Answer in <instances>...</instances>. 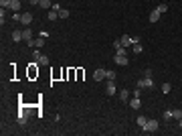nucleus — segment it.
<instances>
[{
	"label": "nucleus",
	"instance_id": "nucleus-15",
	"mask_svg": "<svg viewBox=\"0 0 182 136\" xmlns=\"http://www.w3.org/2000/svg\"><path fill=\"white\" fill-rule=\"evenodd\" d=\"M47 19H49V20H57V19H59V12L51 8V10H49V16H47Z\"/></svg>",
	"mask_w": 182,
	"mask_h": 136
},
{
	"label": "nucleus",
	"instance_id": "nucleus-1",
	"mask_svg": "<svg viewBox=\"0 0 182 136\" xmlns=\"http://www.w3.org/2000/svg\"><path fill=\"white\" fill-rule=\"evenodd\" d=\"M158 126H160L158 120H154V118H148V122L144 124V128H142V130H144V132H156V130H158Z\"/></svg>",
	"mask_w": 182,
	"mask_h": 136
},
{
	"label": "nucleus",
	"instance_id": "nucleus-32",
	"mask_svg": "<svg viewBox=\"0 0 182 136\" xmlns=\"http://www.w3.org/2000/svg\"><path fill=\"white\" fill-rule=\"evenodd\" d=\"M20 16H22L20 12H14V14H12V20H20Z\"/></svg>",
	"mask_w": 182,
	"mask_h": 136
},
{
	"label": "nucleus",
	"instance_id": "nucleus-33",
	"mask_svg": "<svg viewBox=\"0 0 182 136\" xmlns=\"http://www.w3.org/2000/svg\"><path fill=\"white\" fill-rule=\"evenodd\" d=\"M53 10H57V12H59V10H61V4H57V2H53Z\"/></svg>",
	"mask_w": 182,
	"mask_h": 136
},
{
	"label": "nucleus",
	"instance_id": "nucleus-31",
	"mask_svg": "<svg viewBox=\"0 0 182 136\" xmlns=\"http://www.w3.org/2000/svg\"><path fill=\"white\" fill-rule=\"evenodd\" d=\"M134 97H142V88H138V89L134 92Z\"/></svg>",
	"mask_w": 182,
	"mask_h": 136
},
{
	"label": "nucleus",
	"instance_id": "nucleus-14",
	"mask_svg": "<svg viewBox=\"0 0 182 136\" xmlns=\"http://www.w3.org/2000/svg\"><path fill=\"white\" fill-rule=\"evenodd\" d=\"M120 100H121V102H128V100H129V92H128V89H121V92H120Z\"/></svg>",
	"mask_w": 182,
	"mask_h": 136
},
{
	"label": "nucleus",
	"instance_id": "nucleus-5",
	"mask_svg": "<svg viewBox=\"0 0 182 136\" xmlns=\"http://www.w3.org/2000/svg\"><path fill=\"white\" fill-rule=\"evenodd\" d=\"M93 79H95V81H103V79H105V69H95V71H93Z\"/></svg>",
	"mask_w": 182,
	"mask_h": 136
},
{
	"label": "nucleus",
	"instance_id": "nucleus-21",
	"mask_svg": "<svg viewBox=\"0 0 182 136\" xmlns=\"http://www.w3.org/2000/svg\"><path fill=\"white\" fill-rule=\"evenodd\" d=\"M37 63H38V65H49V57H45V55H41Z\"/></svg>",
	"mask_w": 182,
	"mask_h": 136
},
{
	"label": "nucleus",
	"instance_id": "nucleus-26",
	"mask_svg": "<svg viewBox=\"0 0 182 136\" xmlns=\"http://www.w3.org/2000/svg\"><path fill=\"white\" fill-rule=\"evenodd\" d=\"M170 89H172V85H170V83H164V85H162V92H164V93H170Z\"/></svg>",
	"mask_w": 182,
	"mask_h": 136
},
{
	"label": "nucleus",
	"instance_id": "nucleus-34",
	"mask_svg": "<svg viewBox=\"0 0 182 136\" xmlns=\"http://www.w3.org/2000/svg\"><path fill=\"white\" fill-rule=\"evenodd\" d=\"M38 2H41V0H30V4H38Z\"/></svg>",
	"mask_w": 182,
	"mask_h": 136
},
{
	"label": "nucleus",
	"instance_id": "nucleus-11",
	"mask_svg": "<svg viewBox=\"0 0 182 136\" xmlns=\"http://www.w3.org/2000/svg\"><path fill=\"white\" fill-rule=\"evenodd\" d=\"M12 41H14V43L24 41V39H22V31H12Z\"/></svg>",
	"mask_w": 182,
	"mask_h": 136
},
{
	"label": "nucleus",
	"instance_id": "nucleus-20",
	"mask_svg": "<svg viewBox=\"0 0 182 136\" xmlns=\"http://www.w3.org/2000/svg\"><path fill=\"white\" fill-rule=\"evenodd\" d=\"M156 10H158L160 14H164V12H168V4H164V2H162V4H158V8H156Z\"/></svg>",
	"mask_w": 182,
	"mask_h": 136
},
{
	"label": "nucleus",
	"instance_id": "nucleus-18",
	"mask_svg": "<svg viewBox=\"0 0 182 136\" xmlns=\"http://www.w3.org/2000/svg\"><path fill=\"white\" fill-rule=\"evenodd\" d=\"M132 49H134V53H136V55H140V53H142V51H144V47H142V45H140V43L132 45Z\"/></svg>",
	"mask_w": 182,
	"mask_h": 136
},
{
	"label": "nucleus",
	"instance_id": "nucleus-25",
	"mask_svg": "<svg viewBox=\"0 0 182 136\" xmlns=\"http://www.w3.org/2000/svg\"><path fill=\"white\" fill-rule=\"evenodd\" d=\"M115 53H117V55H128V49H125V47H120V49H115Z\"/></svg>",
	"mask_w": 182,
	"mask_h": 136
},
{
	"label": "nucleus",
	"instance_id": "nucleus-6",
	"mask_svg": "<svg viewBox=\"0 0 182 136\" xmlns=\"http://www.w3.org/2000/svg\"><path fill=\"white\" fill-rule=\"evenodd\" d=\"M113 61H115V65H128V55H117L115 53Z\"/></svg>",
	"mask_w": 182,
	"mask_h": 136
},
{
	"label": "nucleus",
	"instance_id": "nucleus-28",
	"mask_svg": "<svg viewBox=\"0 0 182 136\" xmlns=\"http://www.w3.org/2000/svg\"><path fill=\"white\" fill-rule=\"evenodd\" d=\"M105 79H115V71H105Z\"/></svg>",
	"mask_w": 182,
	"mask_h": 136
},
{
	"label": "nucleus",
	"instance_id": "nucleus-13",
	"mask_svg": "<svg viewBox=\"0 0 182 136\" xmlns=\"http://www.w3.org/2000/svg\"><path fill=\"white\" fill-rule=\"evenodd\" d=\"M10 10L18 12V10H20V0H12V2H10Z\"/></svg>",
	"mask_w": 182,
	"mask_h": 136
},
{
	"label": "nucleus",
	"instance_id": "nucleus-30",
	"mask_svg": "<svg viewBox=\"0 0 182 136\" xmlns=\"http://www.w3.org/2000/svg\"><path fill=\"white\" fill-rule=\"evenodd\" d=\"M49 35H51V33H49V31H41V33H38V37H43V39H47Z\"/></svg>",
	"mask_w": 182,
	"mask_h": 136
},
{
	"label": "nucleus",
	"instance_id": "nucleus-7",
	"mask_svg": "<svg viewBox=\"0 0 182 136\" xmlns=\"http://www.w3.org/2000/svg\"><path fill=\"white\" fill-rule=\"evenodd\" d=\"M20 23H22L24 27H29V24L33 23V14H30V12H22V16H20Z\"/></svg>",
	"mask_w": 182,
	"mask_h": 136
},
{
	"label": "nucleus",
	"instance_id": "nucleus-24",
	"mask_svg": "<svg viewBox=\"0 0 182 136\" xmlns=\"http://www.w3.org/2000/svg\"><path fill=\"white\" fill-rule=\"evenodd\" d=\"M10 2H12V0H0V6H2V8H10Z\"/></svg>",
	"mask_w": 182,
	"mask_h": 136
},
{
	"label": "nucleus",
	"instance_id": "nucleus-2",
	"mask_svg": "<svg viewBox=\"0 0 182 136\" xmlns=\"http://www.w3.org/2000/svg\"><path fill=\"white\" fill-rule=\"evenodd\" d=\"M45 41L47 39H43V37H37V39H30V41H26V45H29V47H37V49H43L45 47Z\"/></svg>",
	"mask_w": 182,
	"mask_h": 136
},
{
	"label": "nucleus",
	"instance_id": "nucleus-16",
	"mask_svg": "<svg viewBox=\"0 0 182 136\" xmlns=\"http://www.w3.org/2000/svg\"><path fill=\"white\" fill-rule=\"evenodd\" d=\"M38 6H43V8H53V4H51V0H41V2H38Z\"/></svg>",
	"mask_w": 182,
	"mask_h": 136
},
{
	"label": "nucleus",
	"instance_id": "nucleus-19",
	"mask_svg": "<svg viewBox=\"0 0 182 136\" xmlns=\"http://www.w3.org/2000/svg\"><path fill=\"white\" fill-rule=\"evenodd\" d=\"M59 19H69V10L67 8H61V10H59Z\"/></svg>",
	"mask_w": 182,
	"mask_h": 136
},
{
	"label": "nucleus",
	"instance_id": "nucleus-8",
	"mask_svg": "<svg viewBox=\"0 0 182 136\" xmlns=\"http://www.w3.org/2000/svg\"><path fill=\"white\" fill-rule=\"evenodd\" d=\"M120 43H121V47H125V49H128V47H132V45H134V43H132V37H129V35H121Z\"/></svg>",
	"mask_w": 182,
	"mask_h": 136
},
{
	"label": "nucleus",
	"instance_id": "nucleus-22",
	"mask_svg": "<svg viewBox=\"0 0 182 136\" xmlns=\"http://www.w3.org/2000/svg\"><path fill=\"white\" fill-rule=\"evenodd\" d=\"M146 122H148V118H146V116H138V126H140V128H144Z\"/></svg>",
	"mask_w": 182,
	"mask_h": 136
},
{
	"label": "nucleus",
	"instance_id": "nucleus-17",
	"mask_svg": "<svg viewBox=\"0 0 182 136\" xmlns=\"http://www.w3.org/2000/svg\"><path fill=\"white\" fill-rule=\"evenodd\" d=\"M18 122H20V124H26V112H24V110H20V112H18Z\"/></svg>",
	"mask_w": 182,
	"mask_h": 136
},
{
	"label": "nucleus",
	"instance_id": "nucleus-35",
	"mask_svg": "<svg viewBox=\"0 0 182 136\" xmlns=\"http://www.w3.org/2000/svg\"><path fill=\"white\" fill-rule=\"evenodd\" d=\"M178 122H180V128H182V118H180V120H178Z\"/></svg>",
	"mask_w": 182,
	"mask_h": 136
},
{
	"label": "nucleus",
	"instance_id": "nucleus-29",
	"mask_svg": "<svg viewBox=\"0 0 182 136\" xmlns=\"http://www.w3.org/2000/svg\"><path fill=\"white\" fill-rule=\"evenodd\" d=\"M41 55H43V53H41L38 49H34V51H33V57H34V61H38V57H41Z\"/></svg>",
	"mask_w": 182,
	"mask_h": 136
},
{
	"label": "nucleus",
	"instance_id": "nucleus-3",
	"mask_svg": "<svg viewBox=\"0 0 182 136\" xmlns=\"http://www.w3.org/2000/svg\"><path fill=\"white\" fill-rule=\"evenodd\" d=\"M138 88H142V89H144V88H150V89H152V88H154L152 77H144V79H140V81H138Z\"/></svg>",
	"mask_w": 182,
	"mask_h": 136
},
{
	"label": "nucleus",
	"instance_id": "nucleus-10",
	"mask_svg": "<svg viewBox=\"0 0 182 136\" xmlns=\"http://www.w3.org/2000/svg\"><path fill=\"white\" fill-rule=\"evenodd\" d=\"M129 106L134 108V110H140V108H142V100H140V97H134V100H129Z\"/></svg>",
	"mask_w": 182,
	"mask_h": 136
},
{
	"label": "nucleus",
	"instance_id": "nucleus-9",
	"mask_svg": "<svg viewBox=\"0 0 182 136\" xmlns=\"http://www.w3.org/2000/svg\"><path fill=\"white\" fill-rule=\"evenodd\" d=\"M160 16H162V14H160L158 10L154 8L152 12H150V23H158V20H160Z\"/></svg>",
	"mask_w": 182,
	"mask_h": 136
},
{
	"label": "nucleus",
	"instance_id": "nucleus-12",
	"mask_svg": "<svg viewBox=\"0 0 182 136\" xmlns=\"http://www.w3.org/2000/svg\"><path fill=\"white\" fill-rule=\"evenodd\" d=\"M22 39H24V41H30V39H33V31H30L29 27L22 31Z\"/></svg>",
	"mask_w": 182,
	"mask_h": 136
},
{
	"label": "nucleus",
	"instance_id": "nucleus-23",
	"mask_svg": "<svg viewBox=\"0 0 182 136\" xmlns=\"http://www.w3.org/2000/svg\"><path fill=\"white\" fill-rule=\"evenodd\" d=\"M172 118L180 120V118H182V110H172Z\"/></svg>",
	"mask_w": 182,
	"mask_h": 136
},
{
	"label": "nucleus",
	"instance_id": "nucleus-4",
	"mask_svg": "<svg viewBox=\"0 0 182 136\" xmlns=\"http://www.w3.org/2000/svg\"><path fill=\"white\" fill-rule=\"evenodd\" d=\"M115 92H117V89H115V81H113V79H109L107 85H105V93H107V96H115Z\"/></svg>",
	"mask_w": 182,
	"mask_h": 136
},
{
	"label": "nucleus",
	"instance_id": "nucleus-27",
	"mask_svg": "<svg viewBox=\"0 0 182 136\" xmlns=\"http://www.w3.org/2000/svg\"><path fill=\"white\" fill-rule=\"evenodd\" d=\"M164 120H172V110H166V112H164Z\"/></svg>",
	"mask_w": 182,
	"mask_h": 136
}]
</instances>
